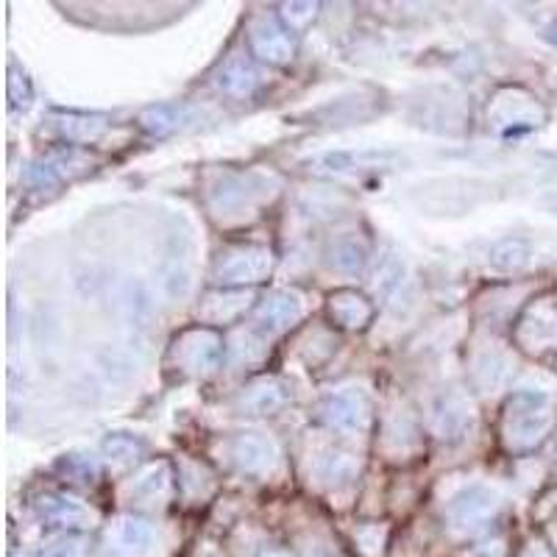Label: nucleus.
Wrapping results in <instances>:
<instances>
[{"label": "nucleus", "mask_w": 557, "mask_h": 557, "mask_svg": "<svg viewBox=\"0 0 557 557\" xmlns=\"http://www.w3.org/2000/svg\"><path fill=\"white\" fill-rule=\"evenodd\" d=\"M555 424V413L552 404L544 393L535 390H524L516 393L505 410V438L510 449L516 452H527L532 446L544 441L546 432Z\"/></svg>", "instance_id": "1"}, {"label": "nucleus", "mask_w": 557, "mask_h": 557, "mask_svg": "<svg viewBox=\"0 0 557 557\" xmlns=\"http://www.w3.org/2000/svg\"><path fill=\"white\" fill-rule=\"evenodd\" d=\"M496 507H499L496 493L474 485V488H468V491H463L454 499L452 507H449V519H452L457 530H471V527H480V524L491 519Z\"/></svg>", "instance_id": "2"}, {"label": "nucleus", "mask_w": 557, "mask_h": 557, "mask_svg": "<svg viewBox=\"0 0 557 557\" xmlns=\"http://www.w3.org/2000/svg\"><path fill=\"white\" fill-rule=\"evenodd\" d=\"M268 271H271V251L251 246L229 254V260L221 262L218 276L223 285H240V282H257Z\"/></svg>", "instance_id": "3"}, {"label": "nucleus", "mask_w": 557, "mask_h": 557, "mask_svg": "<svg viewBox=\"0 0 557 557\" xmlns=\"http://www.w3.org/2000/svg\"><path fill=\"white\" fill-rule=\"evenodd\" d=\"M368 399L360 390H343L329 396L324 404V418L326 424H332L337 429H363L368 421Z\"/></svg>", "instance_id": "4"}, {"label": "nucleus", "mask_w": 557, "mask_h": 557, "mask_svg": "<svg viewBox=\"0 0 557 557\" xmlns=\"http://www.w3.org/2000/svg\"><path fill=\"white\" fill-rule=\"evenodd\" d=\"M251 42L254 51L260 53L262 59L282 65L287 59H293V39L285 26H279V20L273 17H262L260 23L251 31Z\"/></svg>", "instance_id": "5"}, {"label": "nucleus", "mask_w": 557, "mask_h": 557, "mask_svg": "<svg viewBox=\"0 0 557 557\" xmlns=\"http://www.w3.org/2000/svg\"><path fill=\"white\" fill-rule=\"evenodd\" d=\"M234 463L243 468V471H251V474H260L265 468L273 466L276 460V446L273 441H268L260 432H246L240 435L232 446Z\"/></svg>", "instance_id": "6"}, {"label": "nucleus", "mask_w": 557, "mask_h": 557, "mask_svg": "<svg viewBox=\"0 0 557 557\" xmlns=\"http://www.w3.org/2000/svg\"><path fill=\"white\" fill-rule=\"evenodd\" d=\"M298 315H301V298L296 293H276L268 301H262L254 324L265 335H273V332H279V329L293 324Z\"/></svg>", "instance_id": "7"}, {"label": "nucleus", "mask_w": 557, "mask_h": 557, "mask_svg": "<svg viewBox=\"0 0 557 557\" xmlns=\"http://www.w3.org/2000/svg\"><path fill=\"white\" fill-rule=\"evenodd\" d=\"M109 541L123 555H145L154 546V530H151L148 521L126 516V519L117 521L115 530L109 532Z\"/></svg>", "instance_id": "8"}, {"label": "nucleus", "mask_w": 557, "mask_h": 557, "mask_svg": "<svg viewBox=\"0 0 557 557\" xmlns=\"http://www.w3.org/2000/svg\"><path fill=\"white\" fill-rule=\"evenodd\" d=\"M37 510L42 519L51 521V524H62V527H84L92 521V513L78 499L59 496V493L39 499Z\"/></svg>", "instance_id": "9"}, {"label": "nucleus", "mask_w": 557, "mask_h": 557, "mask_svg": "<svg viewBox=\"0 0 557 557\" xmlns=\"http://www.w3.org/2000/svg\"><path fill=\"white\" fill-rule=\"evenodd\" d=\"M184 363L190 365L193 371H207L212 365L221 360V337L215 332H193L184 337Z\"/></svg>", "instance_id": "10"}, {"label": "nucleus", "mask_w": 557, "mask_h": 557, "mask_svg": "<svg viewBox=\"0 0 557 557\" xmlns=\"http://www.w3.org/2000/svg\"><path fill=\"white\" fill-rule=\"evenodd\" d=\"M257 84H260V73L243 59H234L218 73V87L229 95H248Z\"/></svg>", "instance_id": "11"}, {"label": "nucleus", "mask_w": 557, "mask_h": 557, "mask_svg": "<svg viewBox=\"0 0 557 557\" xmlns=\"http://www.w3.org/2000/svg\"><path fill=\"white\" fill-rule=\"evenodd\" d=\"M332 315H335L340 324L346 326H363L371 318V307L363 296L357 293H337L332 298Z\"/></svg>", "instance_id": "12"}, {"label": "nucleus", "mask_w": 557, "mask_h": 557, "mask_svg": "<svg viewBox=\"0 0 557 557\" xmlns=\"http://www.w3.org/2000/svg\"><path fill=\"white\" fill-rule=\"evenodd\" d=\"M285 402L287 393L279 382H262V385H257V388L248 393L246 399L248 410H254V413H273V410H279Z\"/></svg>", "instance_id": "13"}, {"label": "nucleus", "mask_w": 557, "mask_h": 557, "mask_svg": "<svg viewBox=\"0 0 557 557\" xmlns=\"http://www.w3.org/2000/svg\"><path fill=\"white\" fill-rule=\"evenodd\" d=\"M318 471L326 482H346L357 474V460L349 452H329L324 454Z\"/></svg>", "instance_id": "14"}, {"label": "nucleus", "mask_w": 557, "mask_h": 557, "mask_svg": "<svg viewBox=\"0 0 557 557\" xmlns=\"http://www.w3.org/2000/svg\"><path fill=\"white\" fill-rule=\"evenodd\" d=\"M438 429L443 432V438L446 435H457V432H463L468 427V421H471V415H468V407L460 399H449V402H443L438 407Z\"/></svg>", "instance_id": "15"}, {"label": "nucleus", "mask_w": 557, "mask_h": 557, "mask_svg": "<svg viewBox=\"0 0 557 557\" xmlns=\"http://www.w3.org/2000/svg\"><path fill=\"white\" fill-rule=\"evenodd\" d=\"M527 257H530V248L521 240H505L491 251L493 268H499V271H516L527 262Z\"/></svg>", "instance_id": "16"}, {"label": "nucleus", "mask_w": 557, "mask_h": 557, "mask_svg": "<svg viewBox=\"0 0 557 557\" xmlns=\"http://www.w3.org/2000/svg\"><path fill=\"white\" fill-rule=\"evenodd\" d=\"M332 265L337 271L346 273H357L363 271L365 265V248L357 243V240H343L332 248Z\"/></svg>", "instance_id": "17"}, {"label": "nucleus", "mask_w": 557, "mask_h": 557, "mask_svg": "<svg viewBox=\"0 0 557 557\" xmlns=\"http://www.w3.org/2000/svg\"><path fill=\"white\" fill-rule=\"evenodd\" d=\"M507 376V360L502 354H485L477 365V379H480L482 388H496V385H502Z\"/></svg>", "instance_id": "18"}, {"label": "nucleus", "mask_w": 557, "mask_h": 557, "mask_svg": "<svg viewBox=\"0 0 557 557\" xmlns=\"http://www.w3.org/2000/svg\"><path fill=\"white\" fill-rule=\"evenodd\" d=\"M168 485H170L168 466H156L151 468L148 474H143V480L137 482L134 493H137V496H145V499H156V496H162V493L168 491Z\"/></svg>", "instance_id": "19"}, {"label": "nucleus", "mask_w": 557, "mask_h": 557, "mask_svg": "<svg viewBox=\"0 0 557 557\" xmlns=\"http://www.w3.org/2000/svg\"><path fill=\"white\" fill-rule=\"evenodd\" d=\"M104 452L109 454V460L131 463V460L140 454V443L134 441V438H129V435H112V438L104 443Z\"/></svg>", "instance_id": "20"}, {"label": "nucleus", "mask_w": 557, "mask_h": 557, "mask_svg": "<svg viewBox=\"0 0 557 557\" xmlns=\"http://www.w3.org/2000/svg\"><path fill=\"white\" fill-rule=\"evenodd\" d=\"M42 557H84V541L76 535H65V538L45 546Z\"/></svg>", "instance_id": "21"}]
</instances>
